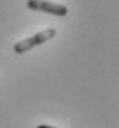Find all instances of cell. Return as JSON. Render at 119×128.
<instances>
[{
  "label": "cell",
  "instance_id": "cell-1",
  "mask_svg": "<svg viewBox=\"0 0 119 128\" xmlns=\"http://www.w3.org/2000/svg\"><path fill=\"white\" fill-rule=\"evenodd\" d=\"M55 30L54 28H47V30H43V31H40L36 35H31V36H28V38H24V40H21L14 45V52L16 54H26L28 50H31V48H35V47H38V45H43V43H47L48 40H52L54 36H55Z\"/></svg>",
  "mask_w": 119,
  "mask_h": 128
},
{
  "label": "cell",
  "instance_id": "cell-2",
  "mask_svg": "<svg viewBox=\"0 0 119 128\" xmlns=\"http://www.w3.org/2000/svg\"><path fill=\"white\" fill-rule=\"evenodd\" d=\"M28 9L36 10V12H47L52 16H67V7L62 4H55V2H48V0H28L26 2Z\"/></svg>",
  "mask_w": 119,
  "mask_h": 128
},
{
  "label": "cell",
  "instance_id": "cell-3",
  "mask_svg": "<svg viewBox=\"0 0 119 128\" xmlns=\"http://www.w3.org/2000/svg\"><path fill=\"white\" fill-rule=\"evenodd\" d=\"M36 128H55V126H48V125H38Z\"/></svg>",
  "mask_w": 119,
  "mask_h": 128
}]
</instances>
